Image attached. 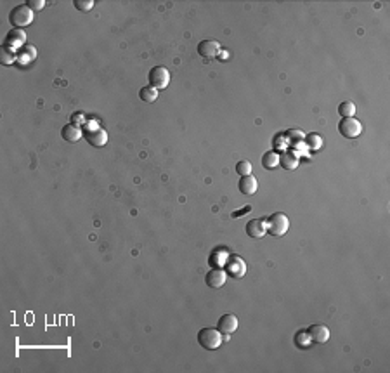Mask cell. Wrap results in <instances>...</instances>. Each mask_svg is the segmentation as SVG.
<instances>
[{
  "instance_id": "obj_22",
  "label": "cell",
  "mask_w": 390,
  "mask_h": 373,
  "mask_svg": "<svg viewBox=\"0 0 390 373\" xmlns=\"http://www.w3.org/2000/svg\"><path fill=\"white\" fill-rule=\"evenodd\" d=\"M236 172L239 174V176H250L251 174V163L248 160H241L238 161L236 165Z\"/></svg>"
},
{
  "instance_id": "obj_6",
  "label": "cell",
  "mask_w": 390,
  "mask_h": 373,
  "mask_svg": "<svg viewBox=\"0 0 390 373\" xmlns=\"http://www.w3.org/2000/svg\"><path fill=\"white\" fill-rule=\"evenodd\" d=\"M83 136H85V141H87L91 146L94 148H103L104 144L108 143V134L104 129H85L83 131Z\"/></svg>"
},
{
  "instance_id": "obj_13",
  "label": "cell",
  "mask_w": 390,
  "mask_h": 373,
  "mask_svg": "<svg viewBox=\"0 0 390 373\" xmlns=\"http://www.w3.org/2000/svg\"><path fill=\"white\" fill-rule=\"evenodd\" d=\"M226 271H229L231 273V276L233 278H241L243 274H245V271H246V266H245V262L241 261L239 257H231L229 261H227V264H226Z\"/></svg>"
},
{
  "instance_id": "obj_19",
  "label": "cell",
  "mask_w": 390,
  "mask_h": 373,
  "mask_svg": "<svg viewBox=\"0 0 390 373\" xmlns=\"http://www.w3.org/2000/svg\"><path fill=\"white\" fill-rule=\"evenodd\" d=\"M338 113L342 118H351V116L356 115V104L352 101H343L338 106Z\"/></svg>"
},
{
  "instance_id": "obj_17",
  "label": "cell",
  "mask_w": 390,
  "mask_h": 373,
  "mask_svg": "<svg viewBox=\"0 0 390 373\" xmlns=\"http://www.w3.org/2000/svg\"><path fill=\"white\" fill-rule=\"evenodd\" d=\"M279 165V155L276 151H267L266 155L262 156V167L267 170H272Z\"/></svg>"
},
{
  "instance_id": "obj_3",
  "label": "cell",
  "mask_w": 390,
  "mask_h": 373,
  "mask_svg": "<svg viewBox=\"0 0 390 373\" xmlns=\"http://www.w3.org/2000/svg\"><path fill=\"white\" fill-rule=\"evenodd\" d=\"M9 21L12 26L16 28H23L26 26V24H31V21H33V11H31L26 4L14 7V9L9 12Z\"/></svg>"
},
{
  "instance_id": "obj_7",
  "label": "cell",
  "mask_w": 390,
  "mask_h": 373,
  "mask_svg": "<svg viewBox=\"0 0 390 373\" xmlns=\"http://www.w3.org/2000/svg\"><path fill=\"white\" fill-rule=\"evenodd\" d=\"M226 279H227V273L222 269V267H213V269H210L205 276V281L210 288H221V286H224Z\"/></svg>"
},
{
  "instance_id": "obj_15",
  "label": "cell",
  "mask_w": 390,
  "mask_h": 373,
  "mask_svg": "<svg viewBox=\"0 0 390 373\" xmlns=\"http://www.w3.org/2000/svg\"><path fill=\"white\" fill-rule=\"evenodd\" d=\"M298 163L300 160L293 151H284L283 155L279 156V165H281L284 170H295L298 167Z\"/></svg>"
},
{
  "instance_id": "obj_5",
  "label": "cell",
  "mask_w": 390,
  "mask_h": 373,
  "mask_svg": "<svg viewBox=\"0 0 390 373\" xmlns=\"http://www.w3.org/2000/svg\"><path fill=\"white\" fill-rule=\"evenodd\" d=\"M149 85L154 87L156 91H161V89H166L170 84V73L166 68L163 66H154L151 71H149Z\"/></svg>"
},
{
  "instance_id": "obj_18",
  "label": "cell",
  "mask_w": 390,
  "mask_h": 373,
  "mask_svg": "<svg viewBox=\"0 0 390 373\" xmlns=\"http://www.w3.org/2000/svg\"><path fill=\"white\" fill-rule=\"evenodd\" d=\"M139 97H141V101H144V103H154L158 97V91L154 87H151V85H146V87H141Z\"/></svg>"
},
{
  "instance_id": "obj_2",
  "label": "cell",
  "mask_w": 390,
  "mask_h": 373,
  "mask_svg": "<svg viewBox=\"0 0 390 373\" xmlns=\"http://www.w3.org/2000/svg\"><path fill=\"white\" fill-rule=\"evenodd\" d=\"M288 228H290V219L281 212L272 214V216L267 219V233H269L271 236H276V238L283 236V234H286Z\"/></svg>"
},
{
  "instance_id": "obj_16",
  "label": "cell",
  "mask_w": 390,
  "mask_h": 373,
  "mask_svg": "<svg viewBox=\"0 0 390 373\" xmlns=\"http://www.w3.org/2000/svg\"><path fill=\"white\" fill-rule=\"evenodd\" d=\"M23 42H24V31L19 30V28H16V30L9 31V35H7V38H6L7 47H11V49L12 47H19Z\"/></svg>"
},
{
  "instance_id": "obj_1",
  "label": "cell",
  "mask_w": 390,
  "mask_h": 373,
  "mask_svg": "<svg viewBox=\"0 0 390 373\" xmlns=\"http://www.w3.org/2000/svg\"><path fill=\"white\" fill-rule=\"evenodd\" d=\"M196 340H198V344H200L203 349L215 351L217 347H221V344H222V334L219 330H215V328L205 326V328H201V330L198 331Z\"/></svg>"
},
{
  "instance_id": "obj_21",
  "label": "cell",
  "mask_w": 390,
  "mask_h": 373,
  "mask_svg": "<svg viewBox=\"0 0 390 373\" xmlns=\"http://www.w3.org/2000/svg\"><path fill=\"white\" fill-rule=\"evenodd\" d=\"M306 143L311 149H319L321 146H323V137L318 136V134H314V132H311V134H307L306 136Z\"/></svg>"
},
{
  "instance_id": "obj_10",
  "label": "cell",
  "mask_w": 390,
  "mask_h": 373,
  "mask_svg": "<svg viewBox=\"0 0 390 373\" xmlns=\"http://www.w3.org/2000/svg\"><path fill=\"white\" fill-rule=\"evenodd\" d=\"M267 233V221L266 219H251L246 224V234L250 238H262Z\"/></svg>"
},
{
  "instance_id": "obj_8",
  "label": "cell",
  "mask_w": 390,
  "mask_h": 373,
  "mask_svg": "<svg viewBox=\"0 0 390 373\" xmlns=\"http://www.w3.org/2000/svg\"><path fill=\"white\" fill-rule=\"evenodd\" d=\"M221 52V44L217 40H203L198 44V54L205 59H213Z\"/></svg>"
},
{
  "instance_id": "obj_23",
  "label": "cell",
  "mask_w": 390,
  "mask_h": 373,
  "mask_svg": "<svg viewBox=\"0 0 390 373\" xmlns=\"http://www.w3.org/2000/svg\"><path fill=\"white\" fill-rule=\"evenodd\" d=\"M75 7L78 11H82V12H85V11H91L92 7H94V2L92 0H75Z\"/></svg>"
},
{
  "instance_id": "obj_11",
  "label": "cell",
  "mask_w": 390,
  "mask_h": 373,
  "mask_svg": "<svg viewBox=\"0 0 390 373\" xmlns=\"http://www.w3.org/2000/svg\"><path fill=\"white\" fill-rule=\"evenodd\" d=\"M238 318L234 314H231V313H227V314H224L222 316L221 319H219V323H217V330L221 331V334H233V331H236L238 330Z\"/></svg>"
},
{
  "instance_id": "obj_12",
  "label": "cell",
  "mask_w": 390,
  "mask_h": 373,
  "mask_svg": "<svg viewBox=\"0 0 390 373\" xmlns=\"http://www.w3.org/2000/svg\"><path fill=\"white\" fill-rule=\"evenodd\" d=\"M61 136H63V139L66 141V143H76V141L80 139V137L83 136V131L78 127V125L75 123H68L63 127V131H61Z\"/></svg>"
},
{
  "instance_id": "obj_4",
  "label": "cell",
  "mask_w": 390,
  "mask_h": 373,
  "mask_svg": "<svg viewBox=\"0 0 390 373\" xmlns=\"http://www.w3.org/2000/svg\"><path fill=\"white\" fill-rule=\"evenodd\" d=\"M338 132L342 134L345 139H354V137L361 136L363 125H361V121L356 120L354 116H351V118H342L338 123Z\"/></svg>"
},
{
  "instance_id": "obj_26",
  "label": "cell",
  "mask_w": 390,
  "mask_h": 373,
  "mask_svg": "<svg viewBox=\"0 0 390 373\" xmlns=\"http://www.w3.org/2000/svg\"><path fill=\"white\" fill-rule=\"evenodd\" d=\"M80 121H83V115L82 113H75V115L71 116V123H80Z\"/></svg>"
},
{
  "instance_id": "obj_14",
  "label": "cell",
  "mask_w": 390,
  "mask_h": 373,
  "mask_svg": "<svg viewBox=\"0 0 390 373\" xmlns=\"http://www.w3.org/2000/svg\"><path fill=\"white\" fill-rule=\"evenodd\" d=\"M238 188H239V191H241V194L251 196V194L257 191V179H255L251 174L250 176H241V179L238 182Z\"/></svg>"
},
{
  "instance_id": "obj_24",
  "label": "cell",
  "mask_w": 390,
  "mask_h": 373,
  "mask_svg": "<svg viewBox=\"0 0 390 373\" xmlns=\"http://www.w3.org/2000/svg\"><path fill=\"white\" fill-rule=\"evenodd\" d=\"M26 6L30 7L31 11H40L46 7V2H44V0H28Z\"/></svg>"
},
{
  "instance_id": "obj_25",
  "label": "cell",
  "mask_w": 390,
  "mask_h": 373,
  "mask_svg": "<svg viewBox=\"0 0 390 373\" xmlns=\"http://www.w3.org/2000/svg\"><path fill=\"white\" fill-rule=\"evenodd\" d=\"M250 210H251V206H245V209H241V210H236V212H233V214H231V217H233V219H238V217L245 216V214H248Z\"/></svg>"
},
{
  "instance_id": "obj_9",
  "label": "cell",
  "mask_w": 390,
  "mask_h": 373,
  "mask_svg": "<svg viewBox=\"0 0 390 373\" xmlns=\"http://www.w3.org/2000/svg\"><path fill=\"white\" fill-rule=\"evenodd\" d=\"M307 334H309L311 342H316V344H324V342L330 340V330H328V326H324V325L309 326Z\"/></svg>"
},
{
  "instance_id": "obj_20",
  "label": "cell",
  "mask_w": 390,
  "mask_h": 373,
  "mask_svg": "<svg viewBox=\"0 0 390 373\" xmlns=\"http://www.w3.org/2000/svg\"><path fill=\"white\" fill-rule=\"evenodd\" d=\"M0 58H2V64H6V66H9V64L14 63L16 59V51L7 46L2 47V52H0Z\"/></svg>"
},
{
  "instance_id": "obj_27",
  "label": "cell",
  "mask_w": 390,
  "mask_h": 373,
  "mask_svg": "<svg viewBox=\"0 0 390 373\" xmlns=\"http://www.w3.org/2000/svg\"><path fill=\"white\" fill-rule=\"evenodd\" d=\"M298 132H300V131H290V134H288V136H290L291 139H296V137H298Z\"/></svg>"
}]
</instances>
